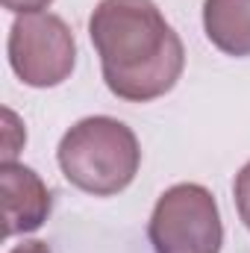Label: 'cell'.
Returning <instances> with one entry per match:
<instances>
[{"instance_id": "6da1fadb", "label": "cell", "mask_w": 250, "mask_h": 253, "mask_svg": "<svg viewBox=\"0 0 250 253\" xmlns=\"http://www.w3.org/2000/svg\"><path fill=\"white\" fill-rule=\"evenodd\" d=\"M106 88L129 103L168 94L186 68V47L153 0H100L88 18Z\"/></svg>"}, {"instance_id": "7a4b0ae2", "label": "cell", "mask_w": 250, "mask_h": 253, "mask_svg": "<svg viewBox=\"0 0 250 253\" xmlns=\"http://www.w3.org/2000/svg\"><path fill=\"white\" fill-rule=\"evenodd\" d=\"M56 162L74 189L112 197L129 189L141 165V147L135 132L109 115L83 118L62 135Z\"/></svg>"}, {"instance_id": "3957f363", "label": "cell", "mask_w": 250, "mask_h": 253, "mask_svg": "<svg viewBox=\"0 0 250 253\" xmlns=\"http://www.w3.org/2000/svg\"><path fill=\"white\" fill-rule=\"evenodd\" d=\"M147 236L156 253H221L224 224L215 194L200 183H177L162 191Z\"/></svg>"}, {"instance_id": "277c9868", "label": "cell", "mask_w": 250, "mask_h": 253, "mask_svg": "<svg viewBox=\"0 0 250 253\" xmlns=\"http://www.w3.org/2000/svg\"><path fill=\"white\" fill-rule=\"evenodd\" d=\"M9 65L24 85H62L77 65V42L71 27L53 12L18 15L9 30Z\"/></svg>"}, {"instance_id": "5b68a950", "label": "cell", "mask_w": 250, "mask_h": 253, "mask_svg": "<svg viewBox=\"0 0 250 253\" xmlns=\"http://www.w3.org/2000/svg\"><path fill=\"white\" fill-rule=\"evenodd\" d=\"M0 200H3V239L36 233L50 215V189L33 168L21 162L0 165Z\"/></svg>"}, {"instance_id": "8992f818", "label": "cell", "mask_w": 250, "mask_h": 253, "mask_svg": "<svg viewBox=\"0 0 250 253\" xmlns=\"http://www.w3.org/2000/svg\"><path fill=\"white\" fill-rule=\"evenodd\" d=\"M206 39L227 56H250V0H203Z\"/></svg>"}, {"instance_id": "52a82bcc", "label": "cell", "mask_w": 250, "mask_h": 253, "mask_svg": "<svg viewBox=\"0 0 250 253\" xmlns=\"http://www.w3.org/2000/svg\"><path fill=\"white\" fill-rule=\"evenodd\" d=\"M3 118H6V141H3V162H15V153L24 147L27 141V132L18 121V115L12 109H3Z\"/></svg>"}, {"instance_id": "ba28073f", "label": "cell", "mask_w": 250, "mask_h": 253, "mask_svg": "<svg viewBox=\"0 0 250 253\" xmlns=\"http://www.w3.org/2000/svg\"><path fill=\"white\" fill-rule=\"evenodd\" d=\"M233 194H236V209H239V218L245 221V227L250 230V162L236 174V183H233Z\"/></svg>"}, {"instance_id": "9c48e42d", "label": "cell", "mask_w": 250, "mask_h": 253, "mask_svg": "<svg viewBox=\"0 0 250 253\" xmlns=\"http://www.w3.org/2000/svg\"><path fill=\"white\" fill-rule=\"evenodd\" d=\"M3 9L15 12V15H30V12H44L53 0H0Z\"/></svg>"}, {"instance_id": "30bf717a", "label": "cell", "mask_w": 250, "mask_h": 253, "mask_svg": "<svg viewBox=\"0 0 250 253\" xmlns=\"http://www.w3.org/2000/svg\"><path fill=\"white\" fill-rule=\"evenodd\" d=\"M9 253H50V248L44 242H24V245H15Z\"/></svg>"}]
</instances>
